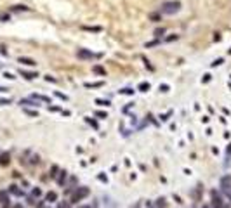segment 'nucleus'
<instances>
[{
	"instance_id": "obj_47",
	"label": "nucleus",
	"mask_w": 231,
	"mask_h": 208,
	"mask_svg": "<svg viewBox=\"0 0 231 208\" xmlns=\"http://www.w3.org/2000/svg\"><path fill=\"white\" fill-rule=\"evenodd\" d=\"M200 208H210V205H203V207H200Z\"/></svg>"
},
{
	"instance_id": "obj_25",
	"label": "nucleus",
	"mask_w": 231,
	"mask_h": 208,
	"mask_svg": "<svg viewBox=\"0 0 231 208\" xmlns=\"http://www.w3.org/2000/svg\"><path fill=\"white\" fill-rule=\"evenodd\" d=\"M200 191H202V186H197V189H195V193H193V198L198 201L200 200Z\"/></svg>"
},
{
	"instance_id": "obj_41",
	"label": "nucleus",
	"mask_w": 231,
	"mask_h": 208,
	"mask_svg": "<svg viewBox=\"0 0 231 208\" xmlns=\"http://www.w3.org/2000/svg\"><path fill=\"white\" fill-rule=\"evenodd\" d=\"M97 179H99V181H103V182H108V177H104L103 174H99V175H97Z\"/></svg>"
},
{
	"instance_id": "obj_15",
	"label": "nucleus",
	"mask_w": 231,
	"mask_h": 208,
	"mask_svg": "<svg viewBox=\"0 0 231 208\" xmlns=\"http://www.w3.org/2000/svg\"><path fill=\"white\" fill-rule=\"evenodd\" d=\"M104 85V82H92V83H83V87L85 89H99V87H103Z\"/></svg>"
},
{
	"instance_id": "obj_42",
	"label": "nucleus",
	"mask_w": 231,
	"mask_h": 208,
	"mask_svg": "<svg viewBox=\"0 0 231 208\" xmlns=\"http://www.w3.org/2000/svg\"><path fill=\"white\" fill-rule=\"evenodd\" d=\"M0 54H3V56H7V50H5V45H0Z\"/></svg>"
},
{
	"instance_id": "obj_26",
	"label": "nucleus",
	"mask_w": 231,
	"mask_h": 208,
	"mask_svg": "<svg viewBox=\"0 0 231 208\" xmlns=\"http://www.w3.org/2000/svg\"><path fill=\"white\" fill-rule=\"evenodd\" d=\"M96 116H97L99 120H104V118H108V113H104V111H96Z\"/></svg>"
},
{
	"instance_id": "obj_49",
	"label": "nucleus",
	"mask_w": 231,
	"mask_h": 208,
	"mask_svg": "<svg viewBox=\"0 0 231 208\" xmlns=\"http://www.w3.org/2000/svg\"><path fill=\"white\" fill-rule=\"evenodd\" d=\"M230 200H231V196H230Z\"/></svg>"
},
{
	"instance_id": "obj_17",
	"label": "nucleus",
	"mask_w": 231,
	"mask_h": 208,
	"mask_svg": "<svg viewBox=\"0 0 231 208\" xmlns=\"http://www.w3.org/2000/svg\"><path fill=\"white\" fill-rule=\"evenodd\" d=\"M31 97H33V99H37V101H42V102H50V97L42 95V94H31Z\"/></svg>"
},
{
	"instance_id": "obj_37",
	"label": "nucleus",
	"mask_w": 231,
	"mask_h": 208,
	"mask_svg": "<svg viewBox=\"0 0 231 208\" xmlns=\"http://www.w3.org/2000/svg\"><path fill=\"white\" fill-rule=\"evenodd\" d=\"M163 33H165V30H163V28H162V30H157V31H155V36H162Z\"/></svg>"
},
{
	"instance_id": "obj_32",
	"label": "nucleus",
	"mask_w": 231,
	"mask_h": 208,
	"mask_svg": "<svg viewBox=\"0 0 231 208\" xmlns=\"http://www.w3.org/2000/svg\"><path fill=\"white\" fill-rule=\"evenodd\" d=\"M92 69H94V71H96V73H99V75H104V73H106V71H104V69H103V68H101V66H94V68H92Z\"/></svg>"
},
{
	"instance_id": "obj_2",
	"label": "nucleus",
	"mask_w": 231,
	"mask_h": 208,
	"mask_svg": "<svg viewBox=\"0 0 231 208\" xmlns=\"http://www.w3.org/2000/svg\"><path fill=\"white\" fill-rule=\"evenodd\" d=\"M89 194H90V189H89L87 186H80V187H77V189L73 191V194H71V198H70V203H71V205L80 203V201H83Z\"/></svg>"
},
{
	"instance_id": "obj_39",
	"label": "nucleus",
	"mask_w": 231,
	"mask_h": 208,
	"mask_svg": "<svg viewBox=\"0 0 231 208\" xmlns=\"http://www.w3.org/2000/svg\"><path fill=\"white\" fill-rule=\"evenodd\" d=\"M26 203H28V205H35V198L28 196V198H26Z\"/></svg>"
},
{
	"instance_id": "obj_24",
	"label": "nucleus",
	"mask_w": 231,
	"mask_h": 208,
	"mask_svg": "<svg viewBox=\"0 0 231 208\" xmlns=\"http://www.w3.org/2000/svg\"><path fill=\"white\" fill-rule=\"evenodd\" d=\"M12 10L14 12H17V10H30V7H26V5H14Z\"/></svg>"
},
{
	"instance_id": "obj_11",
	"label": "nucleus",
	"mask_w": 231,
	"mask_h": 208,
	"mask_svg": "<svg viewBox=\"0 0 231 208\" xmlns=\"http://www.w3.org/2000/svg\"><path fill=\"white\" fill-rule=\"evenodd\" d=\"M17 62H21L24 66H37V61L31 57H17Z\"/></svg>"
},
{
	"instance_id": "obj_13",
	"label": "nucleus",
	"mask_w": 231,
	"mask_h": 208,
	"mask_svg": "<svg viewBox=\"0 0 231 208\" xmlns=\"http://www.w3.org/2000/svg\"><path fill=\"white\" fill-rule=\"evenodd\" d=\"M59 172H61V170H59V167H57V165H52V167H50V170H49V177L56 181V179H57V175H59Z\"/></svg>"
},
{
	"instance_id": "obj_34",
	"label": "nucleus",
	"mask_w": 231,
	"mask_h": 208,
	"mask_svg": "<svg viewBox=\"0 0 231 208\" xmlns=\"http://www.w3.org/2000/svg\"><path fill=\"white\" fill-rule=\"evenodd\" d=\"M169 89H170V87H169L167 83H163V85L160 83V92H169Z\"/></svg>"
},
{
	"instance_id": "obj_46",
	"label": "nucleus",
	"mask_w": 231,
	"mask_h": 208,
	"mask_svg": "<svg viewBox=\"0 0 231 208\" xmlns=\"http://www.w3.org/2000/svg\"><path fill=\"white\" fill-rule=\"evenodd\" d=\"M12 208H23V205H19V203H17V205H14Z\"/></svg>"
},
{
	"instance_id": "obj_8",
	"label": "nucleus",
	"mask_w": 231,
	"mask_h": 208,
	"mask_svg": "<svg viewBox=\"0 0 231 208\" xmlns=\"http://www.w3.org/2000/svg\"><path fill=\"white\" fill-rule=\"evenodd\" d=\"M19 104H21V106L38 108V106H40V101H37V99H33V97H28V99H21V101H19Z\"/></svg>"
},
{
	"instance_id": "obj_7",
	"label": "nucleus",
	"mask_w": 231,
	"mask_h": 208,
	"mask_svg": "<svg viewBox=\"0 0 231 208\" xmlns=\"http://www.w3.org/2000/svg\"><path fill=\"white\" fill-rule=\"evenodd\" d=\"M9 194H12V196H17V198H23L24 196V191L19 187V186H16V184H12V186H9Z\"/></svg>"
},
{
	"instance_id": "obj_48",
	"label": "nucleus",
	"mask_w": 231,
	"mask_h": 208,
	"mask_svg": "<svg viewBox=\"0 0 231 208\" xmlns=\"http://www.w3.org/2000/svg\"><path fill=\"white\" fill-rule=\"evenodd\" d=\"M228 54H231V49H230V50H228Z\"/></svg>"
},
{
	"instance_id": "obj_19",
	"label": "nucleus",
	"mask_w": 231,
	"mask_h": 208,
	"mask_svg": "<svg viewBox=\"0 0 231 208\" xmlns=\"http://www.w3.org/2000/svg\"><path fill=\"white\" fill-rule=\"evenodd\" d=\"M155 207H157V208H167V201H165V198H158V200L155 201Z\"/></svg>"
},
{
	"instance_id": "obj_28",
	"label": "nucleus",
	"mask_w": 231,
	"mask_h": 208,
	"mask_svg": "<svg viewBox=\"0 0 231 208\" xmlns=\"http://www.w3.org/2000/svg\"><path fill=\"white\" fill-rule=\"evenodd\" d=\"M85 122H87V123H90V125H92L94 128H99V127H97V122H94V120H90V116H85Z\"/></svg>"
},
{
	"instance_id": "obj_6",
	"label": "nucleus",
	"mask_w": 231,
	"mask_h": 208,
	"mask_svg": "<svg viewBox=\"0 0 231 208\" xmlns=\"http://www.w3.org/2000/svg\"><path fill=\"white\" fill-rule=\"evenodd\" d=\"M56 182H57L59 187H64V186L68 184V172H66V170H61L59 175H57V179H56Z\"/></svg>"
},
{
	"instance_id": "obj_38",
	"label": "nucleus",
	"mask_w": 231,
	"mask_h": 208,
	"mask_svg": "<svg viewBox=\"0 0 231 208\" xmlns=\"http://www.w3.org/2000/svg\"><path fill=\"white\" fill-rule=\"evenodd\" d=\"M172 40H177V35H176V33H174L172 36H167V38H165V42H172Z\"/></svg>"
},
{
	"instance_id": "obj_45",
	"label": "nucleus",
	"mask_w": 231,
	"mask_h": 208,
	"mask_svg": "<svg viewBox=\"0 0 231 208\" xmlns=\"http://www.w3.org/2000/svg\"><path fill=\"white\" fill-rule=\"evenodd\" d=\"M78 208H92L90 205H82V207H78Z\"/></svg>"
},
{
	"instance_id": "obj_22",
	"label": "nucleus",
	"mask_w": 231,
	"mask_h": 208,
	"mask_svg": "<svg viewBox=\"0 0 231 208\" xmlns=\"http://www.w3.org/2000/svg\"><path fill=\"white\" fill-rule=\"evenodd\" d=\"M37 163H40V156H38V154H31V158H30V165H37Z\"/></svg>"
},
{
	"instance_id": "obj_29",
	"label": "nucleus",
	"mask_w": 231,
	"mask_h": 208,
	"mask_svg": "<svg viewBox=\"0 0 231 208\" xmlns=\"http://www.w3.org/2000/svg\"><path fill=\"white\" fill-rule=\"evenodd\" d=\"M24 113H26V115H30V116H35V118H38V111H31V109H24Z\"/></svg>"
},
{
	"instance_id": "obj_44",
	"label": "nucleus",
	"mask_w": 231,
	"mask_h": 208,
	"mask_svg": "<svg viewBox=\"0 0 231 208\" xmlns=\"http://www.w3.org/2000/svg\"><path fill=\"white\" fill-rule=\"evenodd\" d=\"M7 90H9L7 87H0V94H3V92H7Z\"/></svg>"
},
{
	"instance_id": "obj_4",
	"label": "nucleus",
	"mask_w": 231,
	"mask_h": 208,
	"mask_svg": "<svg viewBox=\"0 0 231 208\" xmlns=\"http://www.w3.org/2000/svg\"><path fill=\"white\" fill-rule=\"evenodd\" d=\"M219 186L228 196H231V175H223L221 181H219Z\"/></svg>"
},
{
	"instance_id": "obj_1",
	"label": "nucleus",
	"mask_w": 231,
	"mask_h": 208,
	"mask_svg": "<svg viewBox=\"0 0 231 208\" xmlns=\"http://www.w3.org/2000/svg\"><path fill=\"white\" fill-rule=\"evenodd\" d=\"M181 10V2L179 0H169V2H163L162 7H160V14L163 16H174L176 12Z\"/></svg>"
},
{
	"instance_id": "obj_16",
	"label": "nucleus",
	"mask_w": 231,
	"mask_h": 208,
	"mask_svg": "<svg viewBox=\"0 0 231 208\" xmlns=\"http://www.w3.org/2000/svg\"><path fill=\"white\" fill-rule=\"evenodd\" d=\"M150 89H151V85H150L148 82H141V83L137 85V90H139V92H148Z\"/></svg>"
},
{
	"instance_id": "obj_36",
	"label": "nucleus",
	"mask_w": 231,
	"mask_h": 208,
	"mask_svg": "<svg viewBox=\"0 0 231 208\" xmlns=\"http://www.w3.org/2000/svg\"><path fill=\"white\" fill-rule=\"evenodd\" d=\"M231 160V144L228 146V151H226V161H230Z\"/></svg>"
},
{
	"instance_id": "obj_30",
	"label": "nucleus",
	"mask_w": 231,
	"mask_h": 208,
	"mask_svg": "<svg viewBox=\"0 0 231 208\" xmlns=\"http://www.w3.org/2000/svg\"><path fill=\"white\" fill-rule=\"evenodd\" d=\"M170 115H172V111H167V113H165V115H160V120H162V122H167V120H169V116H170Z\"/></svg>"
},
{
	"instance_id": "obj_3",
	"label": "nucleus",
	"mask_w": 231,
	"mask_h": 208,
	"mask_svg": "<svg viewBox=\"0 0 231 208\" xmlns=\"http://www.w3.org/2000/svg\"><path fill=\"white\" fill-rule=\"evenodd\" d=\"M210 208H226V207H224L223 194H221V193H217L216 189L210 193Z\"/></svg>"
},
{
	"instance_id": "obj_10",
	"label": "nucleus",
	"mask_w": 231,
	"mask_h": 208,
	"mask_svg": "<svg viewBox=\"0 0 231 208\" xmlns=\"http://www.w3.org/2000/svg\"><path fill=\"white\" fill-rule=\"evenodd\" d=\"M9 163H10V153H9V151L0 153V165H2V167H7Z\"/></svg>"
},
{
	"instance_id": "obj_23",
	"label": "nucleus",
	"mask_w": 231,
	"mask_h": 208,
	"mask_svg": "<svg viewBox=\"0 0 231 208\" xmlns=\"http://www.w3.org/2000/svg\"><path fill=\"white\" fill-rule=\"evenodd\" d=\"M12 104V99H7V97H0V106H9Z\"/></svg>"
},
{
	"instance_id": "obj_35",
	"label": "nucleus",
	"mask_w": 231,
	"mask_h": 208,
	"mask_svg": "<svg viewBox=\"0 0 231 208\" xmlns=\"http://www.w3.org/2000/svg\"><path fill=\"white\" fill-rule=\"evenodd\" d=\"M59 99H63V101H68V95H64V94H61V92H54Z\"/></svg>"
},
{
	"instance_id": "obj_9",
	"label": "nucleus",
	"mask_w": 231,
	"mask_h": 208,
	"mask_svg": "<svg viewBox=\"0 0 231 208\" xmlns=\"http://www.w3.org/2000/svg\"><path fill=\"white\" fill-rule=\"evenodd\" d=\"M9 201H10V194H9V191H0V205H3V207L7 208L9 207Z\"/></svg>"
},
{
	"instance_id": "obj_43",
	"label": "nucleus",
	"mask_w": 231,
	"mask_h": 208,
	"mask_svg": "<svg viewBox=\"0 0 231 208\" xmlns=\"http://www.w3.org/2000/svg\"><path fill=\"white\" fill-rule=\"evenodd\" d=\"M45 80H47V82H57V80H56V78H52L50 75H47V76H45Z\"/></svg>"
},
{
	"instance_id": "obj_27",
	"label": "nucleus",
	"mask_w": 231,
	"mask_h": 208,
	"mask_svg": "<svg viewBox=\"0 0 231 208\" xmlns=\"http://www.w3.org/2000/svg\"><path fill=\"white\" fill-rule=\"evenodd\" d=\"M223 62H224V59H223V57H219V59H216V61H214L210 66H212V68H216V66H221Z\"/></svg>"
},
{
	"instance_id": "obj_5",
	"label": "nucleus",
	"mask_w": 231,
	"mask_h": 208,
	"mask_svg": "<svg viewBox=\"0 0 231 208\" xmlns=\"http://www.w3.org/2000/svg\"><path fill=\"white\" fill-rule=\"evenodd\" d=\"M77 56H78V59H92V57H97L99 54H94V52H90L87 49H80L77 52Z\"/></svg>"
},
{
	"instance_id": "obj_14",
	"label": "nucleus",
	"mask_w": 231,
	"mask_h": 208,
	"mask_svg": "<svg viewBox=\"0 0 231 208\" xmlns=\"http://www.w3.org/2000/svg\"><path fill=\"white\" fill-rule=\"evenodd\" d=\"M54 201H57V194L54 191H49L45 194V203H54Z\"/></svg>"
},
{
	"instance_id": "obj_12",
	"label": "nucleus",
	"mask_w": 231,
	"mask_h": 208,
	"mask_svg": "<svg viewBox=\"0 0 231 208\" xmlns=\"http://www.w3.org/2000/svg\"><path fill=\"white\" fill-rule=\"evenodd\" d=\"M19 75H21L23 78H26V80H35V78L38 76V73H35V71H24V69H21Z\"/></svg>"
},
{
	"instance_id": "obj_40",
	"label": "nucleus",
	"mask_w": 231,
	"mask_h": 208,
	"mask_svg": "<svg viewBox=\"0 0 231 208\" xmlns=\"http://www.w3.org/2000/svg\"><path fill=\"white\" fill-rule=\"evenodd\" d=\"M49 111H61V108H57V106H49Z\"/></svg>"
},
{
	"instance_id": "obj_33",
	"label": "nucleus",
	"mask_w": 231,
	"mask_h": 208,
	"mask_svg": "<svg viewBox=\"0 0 231 208\" xmlns=\"http://www.w3.org/2000/svg\"><path fill=\"white\" fill-rule=\"evenodd\" d=\"M3 78H7V80H14L16 76H14L12 73H9V71H5V73H3Z\"/></svg>"
},
{
	"instance_id": "obj_21",
	"label": "nucleus",
	"mask_w": 231,
	"mask_h": 208,
	"mask_svg": "<svg viewBox=\"0 0 231 208\" xmlns=\"http://www.w3.org/2000/svg\"><path fill=\"white\" fill-rule=\"evenodd\" d=\"M118 94H123V95H132L134 94V89H122V90H118Z\"/></svg>"
},
{
	"instance_id": "obj_31",
	"label": "nucleus",
	"mask_w": 231,
	"mask_h": 208,
	"mask_svg": "<svg viewBox=\"0 0 231 208\" xmlns=\"http://www.w3.org/2000/svg\"><path fill=\"white\" fill-rule=\"evenodd\" d=\"M57 208H71V203L70 201H63V203H59Z\"/></svg>"
},
{
	"instance_id": "obj_20",
	"label": "nucleus",
	"mask_w": 231,
	"mask_h": 208,
	"mask_svg": "<svg viewBox=\"0 0 231 208\" xmlns=\"http://www.w3.org/2000/svg\"><path fill=\"white\" fill-rule=\"evenodd\" d=\"M96 104H99V106H104V108L111 106V102H110L108 99H96Z\"/></svg>"
},
{
	"instance_id": "obj_18",
	"label": "nucleus",
	"mask_w": 231,
	"mask_h": 208,
	"mask_svg": "<svg viewBox=\"0 0 231 208\" xmlns=\"http://www.w3.org/2000/svg\"><path fill=\"white\" fill-rule=\"evenodd\" d=\"M42 194H43V193H42L40 187H33V189H31V198L38 200V198H42Z\"/></svg>"
}]
</instances>
